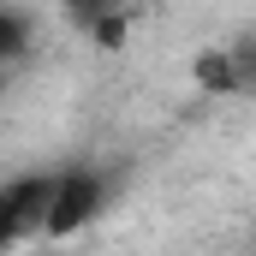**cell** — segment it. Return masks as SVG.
I'll use <instances>...</instances> for the list:
<instances>
[{
    "label": "cell",
    "mask_w": 256,
    "mask_h": 256,
    "mask_svg": "<svg viewBox=\"0 0 256 256\" xmlns=\"http://www.w3.org/2000/svg\"><path fill=\"white\" fill-rule=\"evenodd\" d=\"M6 78H12V72H0V90H6Z\"/></svg>",
    "instance_id": "8992f818"
},
{
    "label": "cell",
    "mask_w": 256,
    "mask_h": 256,
    "mask_svg": "<svg viewBox=\"0 0 256 256\" xmlns=\"http://www.w3.org/2000/svg\"><path fill=\"white\" fill-rule=\"evenodd\" d=\"M66 24H78L96 48H120L131 30V12H137V0H60Z\"/></svg>",
    "instance_id": "3957f363"
},
{
    "label": "cell",
    "mask_w": 256,
    "mask_h": 256,
    "mask_svg": "<svg viewBox=\"0 0 256 256\" xmlns=\"http://www.w3.org/2000/svg\"><path fill=\"white\" fill-rule=\"evenodd\" d=\"M120 191L114 173L102 167H54V191H48V220H42V238H72L84 232Z\"/></svg>",
    "instance_id": "6da1fadb"
},
{
    "label": "cell",
    "mask_w": 256,
    "mask_h": 256,
    "mask_svg": "<svg viewBox=\"0 0 256 256\" xmlns=\"http://www.w3.org/2000/svg\"><path fill=\"white\" fill-rule=\"evenodd\" d=\"M191 78H196V90H208V96H238V90H250V78H256L250 48H208L191 66Z\"/></svg>",
    "instance_id": "277c9868"
},
{
    "label": "cell",
    "mask_w": 256,
    "mask_h": 256,
    "mask_svg": "<svg viewBox=\"0 0 256 256\" xmlns=\"http://www.w3.org/2000/svg\"><path fill=\"white\" fill-rule=\"evenodd\" d=\"M48 191H54V173H18V179H6V185H0V250L42 238Z\"/></svg>",
    "instance_id": "7a4b0ae2"
},
{
    "label": "cell",
    "mask_w": 256,
    "mask_h": 256,
    "mask_svg": "<svg viewBox=\"0 0 256 256\" xmlns=\"http://www.w3.org/2000/svg\"><path fill=\"white\" fill-rule=\"evenodd\" d=\"M30 48H36V18L18 12V6H0V72L24 66Z\"/></svg>",
    "instance_id": "5b68a950"
}]
</instances>
